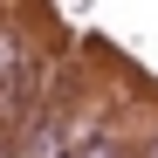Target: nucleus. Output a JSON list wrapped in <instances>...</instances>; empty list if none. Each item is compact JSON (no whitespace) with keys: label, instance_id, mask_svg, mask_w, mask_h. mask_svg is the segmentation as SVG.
<instances>
[{"label":"nucleus","instance_id":"obj_1","mask_svg":"<svg viewBox=\"0 0 158 158\" xmlns=\"http://www.w3.org/2000/svg\"><path fill=\"white\" fill-rule=\"evenodd\" d=\"M21 62H28V55H21V41H0V96H7V103H21V89H28Z\"/></svg>","mask_w":158,"mask_h":158},{"label":"nucleus","instance_id":"obj_2","mask_svg":"<svg viewBox=\"0 0 158 158\" xmlns=\"http://www.w3.org/2000/svg\"><path fill=\"white\" fill-rule=\"evenodd\" d=\"M83 158H117V151H110V144H103V138H96V144H89V151H83Z\"/></svg>","mask_w":158,"mask_h":158}]
</instances>
